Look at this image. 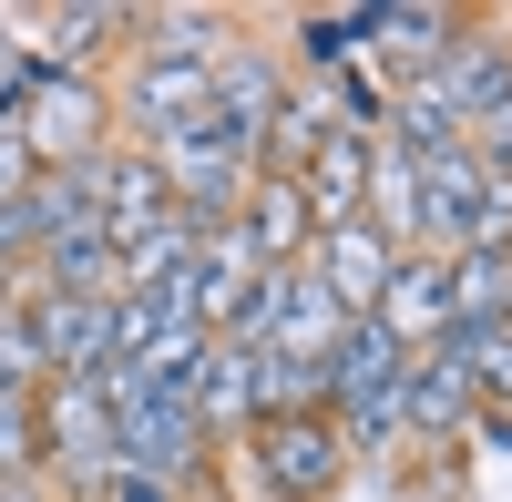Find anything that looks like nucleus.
<instances>
[{
    "mask_svg": "<svg viewBox=\"0 0 512 502\" xmlns=\"http://www.w3.org/2000/svg\"><path fill=\"white\" fill-rule=\"evenodd\" d=\"M93 390H103V410H113L123 472H154V482H175V492L205 482L216 441H205V421H195V380H154L144 359H113Z\"/></svg>",
    "mask_w": 512,
    "mask_h": 502,
    "instance_id": "obj_1",
    "label": "nucleus"
},
{
    "mask_svg": "<svg viewBox=\"0 0 512 502\" xmlns=\"http://www.w3.org/2000/svg\"><path fill=\"white\" fill-rule=\"evenodd\" d=\"M103 144H123L113 82H103V72H41V62H31V103H21V154L41 164V175H72V164H93Z\"/></svg>",
    "mask_w": 512,
    "mask_h": 502,
    "instance_id": "obj_2",
    "label": "nucleus"
},
{
    "mask_svg": "<svg viewBox=\"0 0 512 502\" xmlns=\"http://www.w3.org/2000/svg\"><path fill=\"white\" fill-rule=\"evenodd\" d=\"M123 472V441H113V410L93 380H41V482L62 502H93Z\"/></svg>",
    "mask_w": 512,
    "mask_h": 502,
    "instance_id": "obj_3",
    "label": "nucleus"
},
{
    "mask_svg": "<svg viewBox=\"0 0 512 502\" xmlns=\"http://www.w3.org/2000/svg\"><path fill=\"white\" fill-rule=\"evenodd\" d=\"M236 451H246V482L267 502H338V482H349L338 421H256Z\"/></svg>",
    "mask_w": 512,
    "mask_h": 502,
    "instance_id": "obj_4",
    "label": "nucleus"
},
{
    "mask_svg": "<svg viewBox=\"0 0 512 502\" xmlns=\"http://www.w3.org/2000/svg\"><path fill=\"white\" fill-rule=\"evenodd\" d=\"M461 21H472V11H451V0H369V72L390 82V93L420 82V72H441Z\"/></svg>",
    "mask_w": 512,
    "mask_h": 502,
    "instance_id": "obj_5",
    "label": "nucleus"
},
{
    "mask_svg": "<svg viewBox=\"0 0 512 502\" xmlns=\"http://www.w3.org/2000/svg\"><path fill=\"white\" fill-rule=\"evenodd\" d=\"M93 195H103V246L134 257L154 226H175V195H164V164L144 144H103L93 154Z\"/></svg>",
    "mask_w": 512,
    "mask_h": 502,
    "instance_id": "obj_6",
    "label": "nucleus"
},
{
    "mask_svg": "<svg viewBox=\"0 0 512 502\" xmlns=\"http://www.w3.org/2000/svg\"><path fill=\"white\" fill-rule=\"evenodd\" d=\"M441 103L461 113V134H482V123L512 103V31L502 21H461V41H451V52H441Z\"/></svg>",
    "mask_w": 512,
    "mask_h": 502,
    "instance_id": "obj_7",
    "label": "nucleus"
},
{
    "mask_svg": "<svg viewBox=\"0 0 512 502\" xmlns=\"http://www.w3.org/2000/svg\"><path fill=\"white\" fill-rule=\"evenodd\" d=\"M287 93H297V72H287V52H277V41H236V52L205 72V113H216L226 134H267Z\"/></svg>",
    "mask_w": 512,
    "mask_h": 502,
    "instance_id": "obj_8",
    "label": "nucleus"
},
{
    "mask_svg": "<svg viewBox=\"0 0 512 502\" xmlns=\"http://www.w3.org/2000/svg\"><path fill=\"white\" fill-rule=\"evenodd\" d=\"M11 318H31L52 380H103V369L123 359V349H113V308H82V298H52V287H41V298H21Z\"/></svg>",
    "mask_w": 512,
    "mask_h": 502,
    "instance_id": "obj_9",
    "label": "nucleus"
},
{
    "mask_svg": "<svg viewBox=\"0 0 512 502\" xmlns=\"http://www.w3.org/2000/svg\"><path fill=\"white\" fill-rule=\"evenodd\" d=\"M390 267H400V246L379 236L369 216H349V226H318V246H308V277L328 287L349 318H369L379 308V287H390Z\"/></svg>",
    "mask_w": 512,
    "mask_h": 502,
    "instance_id": "obj_10",
    "label": "nucleus"
},
{
    "mask_svg": "<svg viewBox=\"0 0 512 502\" xmlns=\"http://www.w3.org/2000/svg\"><path fill=\"white\" fill-rule=\"evenodd\" d=\"M236 236H246V257H256V267H308V246H318L308 185H297V175H246Z\"/></svg>",
    "mask_w": 512,
    "mask_h": 502,
    "instance_id": "obj_11",
    "label": "nucleus"
},
{
    "mask_svg": "<svg viewBox=\"0 0 512 502\" xmlns=\"http://www.w3.org/2000/svg\"><path fill=\"white\" fill-rule=\"evenodd\" d=\"M236 41H246V21L205 11V0H154V11H134V62H195V72H216Z\"/></svg>",
    "mask_w": 512,
    "mask_h": 502,
    "instance_id": "obj_12",
    "label": "nucleus"
},
{
    "mask_svg": "<svg viewBox=\"0 0 512 502\" xmlns=\"http://www.w3.org/2000/svg\"><path fill=\"white\" fill-rule=\"evenodd\" d=\"M256 369H267V349H236V339H216L195 359V421H205L216 451L256 431Z\"/></svg>",
    "mask_w": 512,
    "mask_h": 502,
    "instance_id": "obj_13",
    "label": "nucleus"
},
{
    "mask_svg": "<svg viewBox=\"0 0 512 502\" xmlns=\"http://www.w3.org/2000/svg\"><path fill=\"white\" fill-rule=\"evenodd\" d=\"M369 318L390 328V339H400L410 359H420V349H441V328H451V277H441V257H400Z\"/></svg>",
    "mask_w": 512,
    "mask_h": 502,
    "instance_id": "obj_14",
    "label": "nucleus"
},
{
    "mask_svg": "<svg viewBox=\"0 0 512 502\" xmlns=\"http://www.w3.org/2000/svg\"><path fill=\"white\" fill-rule=\"evenodd\" d=\"M31 31H41L31 41L41 72H93L113 41H134V11H123V0H82V11H41Z\"/></svg>",
    "mask_w": 512,
    "mask_h": 502,
    "instance_id": "obj_15",
    "label": "nucleus"
},
{
    "mask_svg": "<svg viewBox=\"0 0 512 502\" xmlns=\"http://www.w3.org/2000/svg\"><path fill=\"white\" fill-rule=\"evenodd\" d=\"M359 216L400 246V257H420V236H431V195H420V154L400 144H369V205Z\"/></svg>",
    "mask_w": 512,
    "mask_h": 502,
    "instance_id": "obj_16",
    "label": "nucleus"
},
{
    "mask_svg": "<svg viewBox=\"0 0 512 502\" xmlns=\"http://www.w3.org/2000/svg\"><path fill=\"white\" fill-rule=\"evenodd\" d=\"M472 410H482V400L461 390L431 349L400 369V431H410V441H441V451H451V441H472Z\"/></svg>",
    "mask_w": 512,
    "mask_h": 502,
    "instance_id": "obj_17",
    "label": "nucleus"
},
{
    "mask_svg": "<svg viewBox=\"0 0 512 502\" xmlns=\"http://www.w3.org/2000/svg\"><path fill=\"white\" fill-rule=\"evenodd\" d=\"M256 277H267V267L246 257V236H236V226H205V236H195V318L216 328V339H226V318L246 308V287H256Z\"/></svg>",
    "mask_w": 512,
    "mask_h": 502,
    "instance_id": "obj_18",
    "label": "nucleus"
},
{
    "mask_svg": "<svg viewBox=\"0 0 512 502\" xmlns=\"http://www.w3.org/2000/svg\"><path fill=\"white\" fill-rule=\"evenodd\" d=\"M287 72L297 82H328L338 62H369V11H287Z\"/></svg>",
    "mask_w": 512,
    "mask_h": 502,
    "instance_id": "obj_19",
    "label": "nucleus"
},
{
    "mask_svg": "<svg viewBox=\"0 0 512 502\" xmlns=\"http://www.w3.org/2000/svg\"><path fill=\"white\" fill-rule=\"evenodd\" d=\"M297 185H308V216H318V226H349L359 205H369V134H349V123H338Z\"/></svg>",
    "mask_w": 512,
    "mask_h": 502,
    "instance_id": "obj_20",
    "label": "nucleus"
},
{
    "mask_svg": "<svg viewBox=\"0 0 512 502\" xmlns=\"http://www.w3.org/2000/svg\"><path fill=\"white\" fill-rule=\"evenodd\" d=\"M338 328H349V308H338L328 287H318L308 267H297V277H287V308H277V339H267V359H308V369H328Z\"/></svg>",
    "mask_w": 512,
    "mask_h": 502,
    "instance_id": "obj_21",
    "label": "nucleus"
},
{
    "mask_svg": "<svg viewBox=\"0 0 512 502\" xmlns=\"http://www.w3.org/2000/svg\"><path fill=\"white\" fill-rule=\"evenodd\" d=\"M441 277H451V318L472 328L512 318V246H461V257H441Z\"/></svg>",
    "mask_w": 512,
    "mask_h": 502,
    "instance_id": "obj_22",
    "label": "nucleus"
},
{
    "mask_svg": "<svg viewBox=\"0 0 512 502\" xmlns=\"http://www.w3.org/2000/svg\"><path fill=\"white\" fill-rule=\"evenodd\" d=\"M400 369H410V349H400L379 318H349V328H338V349H328V380H338V400H359V390H390Z\"/></svg>",
    "mask_w": 512,
    "mask_h": 502,
    "instance_id": "obj_23",
    "label": "nucleus"
},
{
    "mask_svg": "<svg viewBox=\"0 0 512 502\" xmlns=\"http://www.w3.org/2000/svg\"><path fill=\"white\" fill-rule=\"evenodd\" d=\"M379 144H400V154H441V144H472V134H461V113L441 103V82L420 72V82H400V93H390V123H379Z\"/></svg>",
    "mask_w": 512,
    "mask_h": 502,
    "instance_id": "obj_24",
    "label": "nucleus"
},
{
    "mask_svg": "<svg viewBox=\"0 0 512 502\" xmlns=\"http://www.w3.org/2000/svg\"><path fill=\"white\" fill-rule=\"evenodd\" d=\"M41 472V390H0V482Z\"/></svg>",
    "mask_w": 512,
    "mask_h": 502,
    "instance_id": "obj_25",
    "label": "nucleus"
},
{
    "mask_svg": "<svg viewBox=\"0 0 512 502\" xmlns=\"http://www.w3.org/2000/svg\"><path fill=\"white\" fill-rule=\"evenodd\" d=\"M21 103H31V41L21 21H0V123H21Z\"/></svg>",
    "mask_w": 512,
    "mask_h": 502,
    "instance_id": "obj_26",
    "label": "nucleus"
},
{
    "mask_svg": "<svg viewBox=\"0 0 512 502\" xmlns=\"http://www.w3.org/2000/svg\"><path fill=\"white\" fill-rule=\"evenodd\" d=\"M472 451H492V462H512V410H502V400H482V410H472Z\"/></svg>",
    "mask_w": 512,
    "mask_h": 502,
    "instance_id": "obj_27",
    "label": "nucleus"
},
{
    "mask_svg": "<svg viewBox=\"0 0 512 502\" xmlns=\"http://www.w3.org/2000/svg\"><path fill=\"white\" fill-rule=\"evenodd\" d=\"M93 502H185V492H175V482H154V472H113Z\"/></svg>",
    "mask_w": 512,
    "mask_h": 502,
    "instance_id": "obj_28",
    "label": "nucleus"
},
{
    "mask_svg": "<svg viewBox=\"0 0 512 502\" xmlns=\"http://www.w3.org/2000/svg\"><path fill=\"white\" fill-rule=\"evenodd\" d=\"M472 144H482V164H492V175H512V103H502V113L482 123V134H472Z\"/></svg>",
    "mask_w": 512,
    "mask_h": 502,
    "instance_id": "obj_29",
    "label": "nucleus"
},
{
    "mask_svg": "<svg viewBox=\"0 0 512 502\" xmlns=\"http://www.w3.org/2000/svg\"><path fill=\"white\" fill-rule=\"evenodd\" d=\"M0 502H62V492L41 482V472H21V482H0Z\"/></svg>",
    "mask_w": 512,
    "mask_h": 502,
    "instance_id": "obj_30",
    "label": "nucleus"
},
{
    "mask_svg": "<svg viewBox=\"0 0 512 502\" xmlns=\"http://www.w3.org/2000/svg\"><path fill=\"white\" fill-rule=\"evenodd\" d=\"M502 328H512V318H502Z\"/></svg>",
    "mask_w": 512,
    "mask_h": 502,
    "instance_id": "obj_31",
    "label": "nucleus"
}]
</instances>
